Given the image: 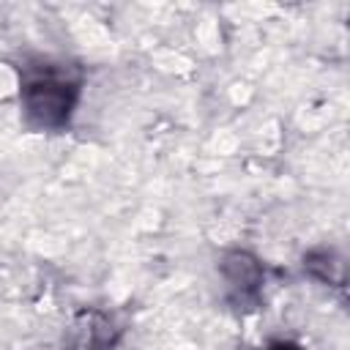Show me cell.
Segmentation results:
<instances>
[{
    "label": "cell",
    "instance_id": "cell-1",
    "mask_svg": "<svg viewBox=\"0 0 350 350\" xmlns=\"http://www.w3.org/2000/svg\"><path fill=\"white\" fill-rule=\"evenodd\" d=\"M82 98V74L52 57H36L22 66L19 104L27 126L38 131H63Z\"/></svg>",
    "mask_w": 350,
    "mask_h": 350
},
{
    "label": "cell",
    "instance_id": "cell-3",
    "mask_svg": "<svg viewBox=\"0 0 350 350\" xmlns=\"http://www.w3.org/2000/svg\"><path fill=\"white\" fill-rule=\"evenodd\" d=\"M262 350H304V347L295 342H287V339H276V342H268Z\"/></svg>",
    "mask_w": 350,
    "mask_h": 350
},
{
    "label": "cell",
    "instance_id": "cell-2",
    "mask_svg": "<svg viewBox=\"0 0 350 350\" xmlns=\"http://www.w3.org/2000/svg\"><path fill=\"white\" fill-rule=\"evenodd\" d=\"M221 276L227 282V293L230 301L238 306H254L260 301L262 293V282H265V271L260 265V260L249 252H230L221 260Z\"/></svg>",
    "mask_w": 350,
    "mask_h": 350
}]
</instances>
